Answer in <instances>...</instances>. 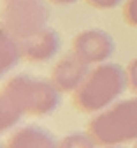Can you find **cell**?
Returning a JSON list of instances; mask_svg holds the SVG:
<instances>
[{
    "instance_id": "cell-8",
    "label": "cell",
    "mask_w": 137,
    "mask_h": 148,
    "mask_svg": "<svg viewBox=\"0 0 137 148\" xmlns=\"http://www.w3.org/2000/svg\"><path fill=\"white\" fill-rule=\"evenodd\" d=\"M5 148H58L56 138L44 127L25 125L7 139Z\"/></svg>"
},
{
    "instance_id": "cell-7",
    "label": "cell",
    "mask_w": 137,
    "mask_h": 148,
    "mask_svg": "<svg viewBox=\"0 0 137 148\" xmlns=\"http://www.w3.org/2000/svg\"><path fill=\"white\" fill-rule=\"evenodd\" d=\"M21 42V55L27 62L44 64L53 60L62 48V37L53 27H46L39 34L28 37Z\"/></svg>"
},
{
    "instance_id": "cell-9",
    "label": "cell",
    "mask_w": 137,
    "mask_h": 148,
    "mask_svg": "<svg viewBox=\"0 0 137 148\" xmlns=\"http://www.w3.org/2000/svg\"><path fill=\"white\" fill-rule=\"evenodd\" d=\"M0 67H2V74H7L12 71L18 62L23 58L21 55V42H19L14 35H11L7 30L2 28V41H0Z\"/></svg>"
},
{
    "instance_id": "cell-17",
    "label": "cell",
    "mask_w": 137,
    "mask_h": 148,
    "mask_svg": "<svg viewBox=\"0 0 137 148\" xmlns=\"http://www.w3.org/2000/svg\"><path fill=\"white\" fill-rule=\"evenodd\" d=\"M134 148H137V143H135V146H134Z\"/></svg>"
},
{
    "instance_id": "cell-13",
    "label": "cell",
    "mask_w": 137,
    "mask_h": 148,
    "mask_svg": "<svg viewBox=\"0 0 137 148\" xmlns=\"http://www.w3.org/2000/svg\"><path fill=\"white\" fill-rule=\"evenodd\" d=\"M85 2L95 9L100 11H107V9H116L123 4V0H85Z\"/></svg>"
},
{
    "instance_id": "cell-5",
    "label": "cell",
    "mask_w": 137,
    "mask_h": 148,
    "mask_svg": "<svg viewBox=\"0 0 137 148\" xmlns=\"http://www.w3.org/2000/svg\"><path fill=\"white\" fill-rule=\"evenodd\" d=\"M114 48V39L109 32L102 28H88L79 32L72 39L70 51L91 67L107 62L112 57Z\"/></svg>"
},
{
    "instance_id": "cell-4",
    "label": "cell",
    "mask_w": 137,
    "mask_h": 148,
    "mask_svg": "<svg viewBox=\"0 0 137 148\" xmlns=\"http://www.w3.org/2000/svg\"><path fill=\"white\" fill-rule=\"evenodd\" d=\"M49 7L44 0H11L2 7V28L25 41L48 27Z\"/></svg>"
},
{
    "instance_id": "cell-12",
    "label": "cell",
    "mask_w": 137,
    "mask_h": 148,
    "mask_svg": "<svg viewBox=\"0 0 137 148\" xmlns=\"http://www.w3.org/2000/svg\"><path fill=\"white\" fill-rule=\"evenodd\" d=\"M125 69H127V78H128V88L137 95V58L130 60V64Z\"/></svg>"
},
{
    "instance_id": "cell-2",
    "label": "cell",
    "mask_w": 137,
    "mask_h": 148,
    "mask_svg": "<svg viewBox=\"0 0 137 148\" xmlns=\"http://www.w3.org/2000/svg\"><path fill=\"white\" fill-rule=\"evenodd\" d=\"M127 86V69L112 62H104L90 69L85 81L72 94V102L81 113H100L123 95Z\"/></svg>"
},
{
    "instance_id": "cell-3",
    "label": "cell",
    "mask_w": 137,
    "mask_h": 148,
    "mask_svg": "<svg viewBox=\"0 0 137 148\" xmlns=\"http://www.w3.org/2000/svg\"><path fill=\"white\" fill-rule=\"evenodd\" d=\"M88 134L99 146H123L137 141V97L114 102L88 123Z\"/></svg>"
},
{
    "instance_id": "cell-11",
    "label": "cell",
    "mask_w": 137,
    "mask_h": 148,
    "mask_svg": "<svg viewBox=\"0 0 137 148\" xmlns=\"http://www.w3.org/2000/svg\"><path fill=\"white\" fill-rule=\"evenodd\" d=\"M121 14L127 25L137 28V0H125Z\"/></svg>"
},
{
    "instance_id": "cell-14",
    "label": "cell",
    "mask_w": 137,
    "mask_h": 148,
    "mask_svg": "<svg viewBox=\"0 0 137 148\" xmlns=\"http://www.w3.org/2000/svg\"><path fill=\"white\" fill-rule=\"evenodd\" d=\"M49 2L55 4V5H70V4L79 2V0H49Z\"/></svg>"
},
{
    "instance_id": "cell-1",
    "label": "cell",
    "mask_w": 137,
    "mask_h": 148,
    "mask_svg": "<svg viewBox=\"0 0 137 148\" xmlns=\"http://www.w3.org/2000/svg\"><path fill=\"white\" fill-rule=\"evenodd\" d=\"M62 102V92L51 79L18 74L2 90L0 123L7 132L23 116H51Z\"/></svg>"
},
{
    "instance_id": "cell-15",
    "label": "cell",
    "mask_w": 137,
    "mask_h": 148,
    "mask_svg": "<svg viewBox=\"0 0 137 148\" xmlns=\"http://www.w3.org/2000/svg\"><path fill=\"white\" fill-rule=\"evenodd\" d=\"M104 148H123V146H104Z\"/></svg>"
},
{
    "instance_id": "cell-6",
    "label": "cell",
    "mask_w": 137,
    "mask_h": 148,
    "mask_svg": "<svg viewBox=\"0 0 137 148\" xmlns=\"http://www.w3.org/2000/svg\"><path fill=\"white\" fill-rule=\"evenodd\" d=\"M90 69L91 67L88 64H85L81 58H77L70 51L69 55H63L53 65L49 79L55 83V86L62 94H74L79 88V85L85 81V78L88 76Z\"/></svg>"
},
{
    "instance_id": "cell-10",
    "label": "cell",
    "mask_w": 137,
    "mask_h": 148,
    "mask_svg": "<svg viewBox=\"0 0 137 148\" xmlns=\"http://www.w3.org/2000/svg\"><path fill=\"white\" fill-rule=\"evenodd\" d=\"M99 145L88 132H72L58 141V148H97Z\"/></svg>"
},
{
    "instance_id": "cell-16",
    "label": "cell",
    "mask_w": 137,
    "mask_h": 148,
    "mask_svg": "<svg viewBox=\"0 0 137 148\" xmlns=\"http://www.w3.org/2000/svg\"><path fill=\"white\" fill-rule=\"evenodd\" d=\"M4 2H11V0H4Z\"/></svg>"
}]
</instances>
